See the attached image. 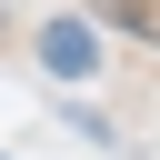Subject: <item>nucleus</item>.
<instances>
[{
	"label": "nucleus",
	"instance_id": "nucleus-1",
	"mask_svg": "<svg viewBox=\"0 0 160 160\" xmlns=\"http://www.w3.org/2000/svg\"><path fill=\"white\" fill-rule=\"evenodd\" d=\"M40 60H50V80H90V70H100L90 20H50V30H40Z\"/></svg>",
	"mask_w": 160,
	"mask_h": 160
}]
</instances>
